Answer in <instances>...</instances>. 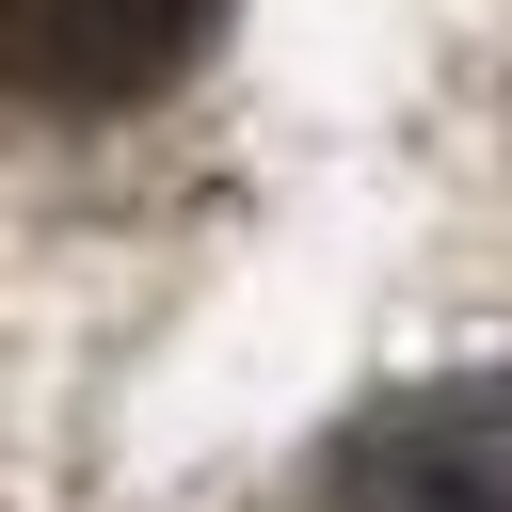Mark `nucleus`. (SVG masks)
Here are the masks:
<instances>
[{"mask_svg": "<svg viewBox=\"0 0 512 512\" xmlns=\"http://www.w3.org/2000/svg\"><path fill=\"white\" fill-rule=\"evenodd\" d=\"M320 512H512V368L352 416L320 464Z\"/></svg>", "mask_w": 512, "mask_h": 512, "instance_id": "nucleus-1", "label": "nucleus"}, {"mask_svg": "<svg viewBox=\"0 0 512 512\" xmlns=\"http://www.w3.org/2000/svg\"><path fill=\"white\" fill-rule=\"evenodd\" d=\"M224 0H0V80L32 112H128L208 48Z\"/></svg>", "mask_w": 512, "mask_h": 512, "instance_id": "nucleus-2", "label": "nucleus"}]
</instances>
